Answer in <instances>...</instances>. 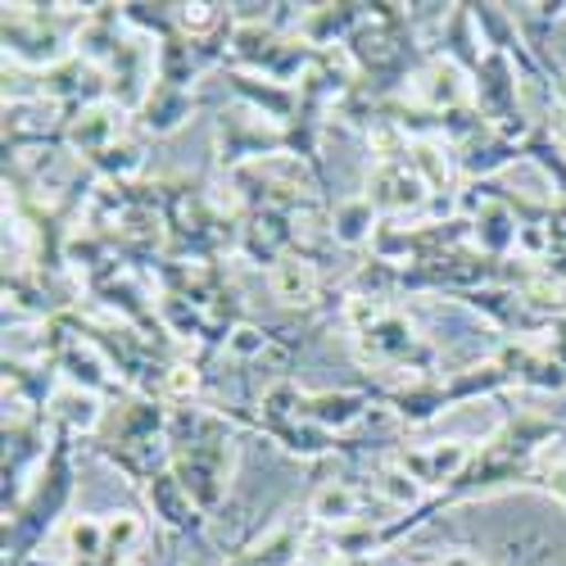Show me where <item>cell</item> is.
Returning <instances> with one entry per match:
<instances>
[{
    "label": "cell",
    "instance_id": "2",
    "mask_svg": "<svg viewBox=\"0 0 566 566\" xmlns=\"http://www.w3.org/2000/svg\"><path fill=\"white\" fill-rule=\"evenodd\" d=\"M73 499V427L55 421V440L45 453V471L32 485L28 499H19V507L6 512V557L10 566H23L32 557V548L41 544V535L55 526V516L69 507Z\"/></svg>",
    "mask_w": 566,
    "mask_h": 566
},
{
    "label": "cell",
    "instance_id": "6",
    "mask_svg": "<svg viewBox=\"0 0 566 566\" xmlns=\"http://www.w3.org/2000/svg\"><path fill=\"white\" fill-rule=\"evenodd\" d=\"M471 462V453L462 449V444H431V449H403L399 453V467L408 471V476L412 481H421V485H449L453 476H458V471Z\"/></svg>",
    "mask_w": 566,
    "mask_h": 566
},
{
    "label": "cell",
    "instance_id": "17",
    "mask_svg": "<svg viewBox=\"0 0 566 566\" xmlns=\"http://www.w3.org/2000/svg\"><path fill=\"white\" fill-rule=\"evenodd\" d=\"M168 566H177V562H168Z\"/></svg>",
    "mask_w": 566,
    "mask_h": 566
},
{
    "label": "cell",
    "instance_id": "13",
    "mask_svg": "<svg viewBox=\"0 0 566 566\" xmlns=\"http://www.w3.org/2000/svg\"><path fill=\"white\" fill-rule=\"evenodd\" d=\"M336 235H340V241H349V245H358L363 241V235H367V227H371V205L363 200V205H345L340 213H336Z\"/></svg>",
    "mask_w": 566,
    "mask_h": 566
},
{
    "label": "cell",
    "instance_id": "1",
    "mask_svg": "<svg viewBox=\"0 0 566 566\" xmlns=\"http://www.w3.org/2000/svg\"><path fill=\"white\" fill-rule=\"evenodd\" d=\"M557 440H566V427H557V421H544V417H535V412L512 417V421H503V431H499L490 444H481V453H471V462L458 471V476H453L431 503L412 507V516H403V522H395V526H386V531H376V535H371V531L345 535L340 544L354 548V553L386 548V544H395L399 535L417 531L421 522H431L436 512H444V507H453V503H462V499L490 494V490H499V485H531L535 471H539V453H544L548 444H557Z\"/></svg>",
    "mask_w": 566,
    "mask_h": 566
},
{
    "label": "cell",
    "instance_id": "7",
    "mask_svg": "<svg viewBox=\"0 0 566 566\" xmlns=\"http://www.w3.org/2000/svg\"><path fill=\"white\" fill-rule=\"evenodd\" d=\"M358 340H363V349H367L371 363H412V358H427V349H421L417 336H412V326L399 322V317L371 322Z\"/></svg>",
    "mask_w": 566,
    "mask_h": 566
},
{
    "label": "cell",
    "instance_id": "11",
    "mask_svg": "<svg viewBox=\"0 0 566 566\" xmlns=\"http://www.w3.org/2000/svg\"><path fill=\"white\" fill-rule=\"evenodd\" d=\"M516 213H512V205L507 200H494L490 209H481V218H476V241L490 250V254H503L512 241H516Z\"/></svg>",
    "mask_w": 566,
    "mask_h": 566
},
{
    "label": "cell",
    "instance_id": "4",
    "mask_svg": "<svg viewBox=\"0 0 566 566\" xmlns=\"http://www.w3.org/2000/svg\"><path fill=\"white\" fill-rule=\"evenodd\" d=\"M146 499H150V507H155V516L168 526V531H177V535H205V512L196 507V499L181 490V481L172 476V467L168 471H159V476H150L146 481Z\"/></svg>",
    "mask_w": 566,
    "mask_h": 566
},
{
    "label": "cell",
    "instance_id": "8",
    "mask_svg": "<svg viewBox=\"0 0 566 566\" xmlns=\"http://www.w3.org/2000/svg\"><path fill=\"white\" fill-rule=\"evenodd\" d=\"M499 363L507 367V376L516 386H535V390H566V367L553 354H535L526 345H507L499 354Z\"/></svg>",
    "mask_w": 566,
    "mask_h": 566
},
{
    "label": "cell",
    "instance_id": "5",
    "mask_svg": "<svg viewBox=\"0 0 566 566\" xmlns=\"http://www.w3.org/2000/svg\"><path fill=\"white\" fill-rule=\"evenodd\" d=\"M376 399V390H326V395H304L300 390V417L304 421H313V427H322V431H345L349 421H358L363 412H367V403Z\"/></svg>",
    "mask_w": 566,
    "mask_h": 566
},
{
    "label": "cell",
    "instance_id": "16",
    "mask_svg": "<svg viewBox=\"0 0 566 566\" xmlns=\"http://www.w3.org/2000/svg\"><path fill=\"white\" fill-rule=\"evenodd\" d=\"M123 566H136V562H123Z\"/></svg>",
    "mask_w": 566,
    "mask_h": 566
},
{
    "label": "cell",
    "instance_id": "12",
    "mask_svg": "<svg viewBox=\"0 0 566 566\" xmlns=\"http://www.w3.org/2000/svg\"><path fill=\"white\" fill-rule=\"evenodd\" d=\"M358 507V490L354 485H322L313 494V516L317 522H354Z\"/></svg>",
    "mask_w": 566,
    "mask_h": 566
},
{
    "label": "cell",
    "instance_id": "10",
    "mask_svg": "<svg viewBox=\"0 0 566 566\" xmlns=\"http://www.w3.org/2000/svg\"><path fill=\"white\" fill-rule=\"evenodd\" d=\"M227 566H300V531H276L259 548L235 553Z\"/></svg>",
    "mask_w": 566,
    "mask_h": 566
},
{
    "label": "cell",
    "instance_id": "9",
    "mask_svg": "<svg viewBox=\"0 0 566 566\" xmlns=\"http://www.w3.org/2000/svg\"><path fill=\"white\" fill-rule=\"evenodd\" d=\"M196 101H191V91H181V86H168V82H155V91L146 96V105H140V127L164 136L172 127H181L186 118H191Z\"/></svg>",
    "mask_w": 566,
    "mask_h": 566
},
{
    "label": "cell",
    "instance_id": "15",
    "mask_svg": "<svg viewBox=\"0 0 566 566\" xmlns=\"http://www.w3.org/2000/svg\"><path fill=\"white\" fill-rule=\"evenodd\" d=\"M231 82H235V86H241V91H245V96H250V101H259V105H263V91H254V86H250L245 77H231ZM268 114H276V118H286V114H291V101H286V96H276V101H268Z\"/></svg>",
    "mask_w": 566,
    "mask_h": 566
},
{
    "label": "cell",
    "instance_id": "14",
    "mask_svg": "<svg viewBox=\"0 0 566 566\" xmlns=\"http://www.w3.org/2000/svg\"><path fill=\"white\" fill-rule=\"evenodd\" d=\"M531 485H535V490H544V494H553V499L566 507V458H562V462H548V467H539Z\"/></svg>",
    "mask_w": 566,
    "mask_h": 566
},
{
    "label": "cell",
    "instance_id": "3",
    "mask_svg": "<svg viewBox=\"0 0 566 566\" xmlns=\"http://www.w3.org/2000/svg\"><path fill=\"white\" fill-rule=\"evenodd\" d=\"M512 386V376L507 367L494 358V363H481V367H467V371H453L449 381H417L408 390H376V399L390 403L403 421H412V427H421V421H431L436 412L453 408V403H467V399H476V395H494Z\"/></svg>",
    "mask_w": 566,
    "mask_h": 566
}]
</instances>
